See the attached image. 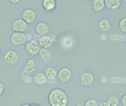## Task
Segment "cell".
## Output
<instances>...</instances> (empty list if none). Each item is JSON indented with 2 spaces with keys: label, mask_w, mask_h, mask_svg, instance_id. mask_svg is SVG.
Instances as JSON below:
<instances>
[{
  "label": "cell",
  "mask_w": 126,
  "mask_h": 106,
  "mask_svg": "<svg viewBox=\"0 0 126 106\" xmlns=\"http://www.w3.org/2000/svg\"><path fill=\"white\" fill-rule=\"evenodd\" d=\"M81 83L84 86H90L92 85L94 81L93 75L91 73L85 72L81 76Z\"/></svg>",
  "instance_id": "cell-9"
},
{
  "label": "cell",
  "mask_w": 126,
  "mask_h": 106,
  "mask_svg": "<svg viewBox=\"0 0 126 106\" xmlns=\"http://www.w3.org/2000/svg\"><path fill=\"white\" fill-rule=\"evenodd\" d=\"M34 79L36 83L43 85L47 82V77L46 75L43 73H38L34 76Z\"/></svg>",
  "instance_id": "cell-16"
},
{
  "label": "cell",
  "mask_w": 126,
  "mask_h": 106,
  "mask_svg": "<svg viewBox=\"0 0 126 106\" xmlns=\"http://www.w3.org/2000/svg\"><path fill=\"white\" fill-rule=\"evenodd\" d=\"M49 102L51 106H67L68 97L63 90L59 88L54 89L49 94Z\"/></svg>",
  "instance_id": "cell-1"
},
{
  "label": "cell",
  "mask_w": 126,
  "mask_h": 106,
  "mask_svg": "<svg viewBox=\"0 0 126 106\" xmlns=\"http://www.w3.org/2000/svg\"><path fill=\"white\" fill-rule=\"evenodd\" d=\"M35 66L34 61L32 59H30L27 61L21 72V78L23 81L24 82L26 81L28 77L34 70Z\"/></svg>",
  "instance_id": "cell-2"
},
{
  "label": "cell",
  "mask_w": 126,
  "mask_h": 106,
  "mask_svg": "<svg viewBox=\"0 0 126 106\" xmlns=\"http://www.w3.org/2000/svg\"><path fill=\"white\" fill-rule=\"evenodd\" d=\"M36 17L35 13L31 9H27L24 11L22 17L24 20L28 23H31L34 21Z\"/></svg>",
  "instance_id": "cell-8"
},
{
  "label": "cell",
  "mask_w": 126,
  "mask_h": 106,
  "mask_svg": "<svg viewBox=\"0 0 126 106\" xmlns=\"http://www.w3.org/2000/svg\"><path fill=\"white\" fill-rule=\"evenodd\" d=\"M120 29L123 32H126V18H123L120 21L119 23Z\"/></svg>",
  "instance_id": "cell-20"
},
{
  "label": "cell",
  "mask_w": 126,
  "mask_h": 106,
  "mask_svg": "<svg viewBox=\"0 0 126 106\" xmlns=\"http://www.w3.org/2000/svg\"><path fill=\"white\" fill-rule=\"evenodd\" d=\"M121 103L123 106H126V94L122 97Z\"/></svg>",
  "instance_id": "cell-22"
},
{
  "label": "cell",
  "mask_w": 126,
  "mask_h": 106,
  "mask_svg": "<svg viewBox=\"0 0 126 106\" xmlns=\"http://www.w3.org/2000/svg\"></svg>",
  "instance_id": "cell-28"
},
{
  "label": "cell",
  "mask_w": 126,
  "mask_h": 106,
  "mask_svg": "<svg viewBox=\"0 0 126 106\" xmlns=\"http://www.w3.org/2000/svg\"><path fill=\"white\" fill-rule=\"evenodd\" d=\"M4 86L3 84L0 82V95L3 93L4 89Z\"/></svg>",
  "instance_id": "cell-23"
},
{
  "label": "cell",
  "mask_w": 126,
  "mask_h": 106,
  "mask_svg": "<svg viewBox=\"0 0 126 106\" xmlns=\"http://www.w3.org/2000/svg\"><path fill=\"white\" fill-rule=\"evenodd\" d=\"M36 30L39 34L45 35L48 32L49 27L46 24L40 23L36 26Z\"/></svg>",
  "instance_id": "cell-14"
},
{
  "label": "cell",
  "mask_w": 126,
  "mask_h": 106,
  "mask_svg": "<svg viewBox=\"0 0 126 106\" xmlns=\"http://www.w3.org/2000/svg\"><path fill=\"white\" fill-rule=\"evenodd\" d=\"M4 59L7 63L14 64L17 61L18 56L15 52L12 50H10L5 53L4 56Z\"/></svg>",
  "instance_id": "cell-5"
},
{
  "label": "cell",
  "mask_w": 126,
  "mask_h": 106,
  "mask_svg": "<svg viewBox=\"0 0 126 106\" xmlns=\"http://www.w3.org/2000/svg\"><path fill=\"white\" fill-rule=\"evenodd\" d=\"M124 2H125V3H126V0H124Z\"/></svg>",
  "instance_id": "cell-27"
},
{
  "label": "cell",
  "mask_w": 126,
  "mask_h": 106,
  "mask_svg": "<svg viewBox=\"0 0 126 106\" xmlns=\"http://www.w3.org/2000/svg\"><path fill=\"white\" fill-rule=\"evenodd\" d=\"M13 28L17 32H23L27 29L28 25L23 20L18 19L13 23Z\"/></svg>",
  "instance_id": "cell-6"
},
{
  "label": "cell",
  "mask_w": 126,
  "mask_h": 106,
  "mask_svg": "<svg viewBox=\"0 0 126 106\" xmlns=\"http://www.w3.org/2000/svg\"><path fill=\"white\" fill-rule=\"evenodd\" d=\"M104 3L107 7L113 10L119 8L121 4L120 0H104Z\"/></svg>",
  "instance_id": "cell-12"
},
{
  "label": "cell",
  "mask_w": 126,
  "mask_h": 106,
  "mask_svg": "<svg viewBox=\"0 0 126 106\" xmlns=\"http://www.w3.org/2000/svg\"><path fill=\"white\" fill-rule=\"evenodd\" d=\"M26 35L22 32H15L11 38V42L15 45H22L26 42Z\"/></svg>",
  "instance_id": "cell-4"
},
{
  "label": "cell",
  "mask_w": 126,
  "mask_h": 106,
  "mask_svg": "<svg viewBox=\"0 0 126 106\" xmlns=\"http://www.w3.org/2000/svg\"><path fill=\"white\" fill-rule=\"evenodd\" d=\"M119 98L115 96H111L106 101L101 103L99 106H118Z\"/></svg>",
  "instance_id": "cell-11"
},
{
  "label": "cell",
  "mask_w": 126,
  "mask_h": 106,
  "mask_svg": "<svg viewBox=\"0 0 126 106\" xmlns=\"http://www.w3.org/2000/svg\"><path fill=\"white\" fill-rule=\"evenodd\" d=\"M98 26L101 30L105 32L109 31L111 28L110 23L109 21L105 19L101 20L98 24Z\"/></svg>",
  "instance_id": "cell-17"
},
{
  "label": "cell",
  "mask_w": 126,
  "mask_h": 106,
  "mask_svg": "<svg viewBox=\"0 0 126 106\" xmlns=\"http://www.w3.org/2000/svg\"><path fill=\"white\" fill-rule=\"evenodd\" d=\"M30 106V105H29V104H23V105H22V106Z\"/></svg>",
  "instance_id": "cell-25"
},
{
  "label": "cell",
  "mask_w": 126,
  "mask_h": 106,
  "mask_svg": "<svg viewBox=\"0 0 126 106\" xmlns=\"http://www.w3.org/2000/svg\"><path fill=\"white\" fill-rule=\"evenodd\" d=\"M76 106H84L83 105H81V104H78Z\"/></svg>",
  "instance_id": "cell-26"
},
{
  "label": "cell",
  "mask_w": 126,
  "mask_h": 106,
  "mask_svg": "<svg viewBox=\"0 0 126 106\" xmlns=\"http://www.w3.org/2000/svg\"><path fill=\"white\" fill-rule=\"evenodd\" d=\"M72 77L71 71L68 68L63 67L59 71L58 77L59 79L63 82L69 81Z\"/></svg>",
  "instance_id": "cell-7"
},
{
  "label": "cell",
  "mask_w": 126,
  "mask_h": 106,
  "mask_svg": "<svg viewBox=\"0 0 126 106\" xmlns=\"http://www.w3.org/2000/svg\"><path fill=\"white\" fill-rule=\"evenodd\" d=\"M53 39L49 36H43L40 38L39 40V45L43 48L47 49L51 46L53 44Z\"/></svg>",
  "instance_id": "cell-10"
},
{
  "label": "cell",
  "mask_w": 126,
  "mask_h": 106,
  "mask_svg": "<svg viewBox=\"0 0 126 106\" xmlns=\"http://www.w3.org/2000/svg\"><path fill=\"white\" fill-rule=\"evenodd\" d=\"M94 9L97 12L101 11L103 9L105 6L104 0H95L93 2Z\"/></svg>",
  "instance_id": "cell-19"
},
{
  "label": "cell",
  "mask_w": 126,
  "mask_h": 106,
  "mask_svg": "<svg viewBox=\"0 0 126 106\" xmlns=\"http://www.w3.org/2000/svg\"><path fill=\"white\" fill-rule=\"evenodd\" d=\"M10 1L13 3H16L17 2H18L19 0H10Z\"/></svg>",
  "instance_id": "cell-24"
},
{
  "label": "cell",
  "mask_w": 126,
  "mask_h": 106,
  "mask_svg": "<svg viewBox=\"0 0 126 106\" xmlns=\"http://www.w3.org/2000/svg\"><path fill=\"white\" fill-rule=\"evenodd\" d=\"M85 106H98V104L94 99H90L86 102Z\"/></svg>",
  "instance_id": "cell-21"
},
{
  "label": "cell",
  "mask_w": 126,
  "mask_h": 106,
  "mask_svg": "<svg viewBox=\"0 0 126 106\" xmlns=\"http://www.w3.org/2000/svg\"><path fill=\"white\" fill-rule=\"evenodd\" d=\"M39 53L42 59L45 62H49L51 61V54L47 49L43 48L40 49Z\"/></svg>",
  "instance_id": "cell-13"
},
{
  "label": "cell",
  "mask_w": 126,
  "mask_h": 106,
  "mask_svg": "<svg viewBox=\"0 0 126 106\" xmlns=\"http://www.w3.org/2000/svg\"><path fill=\"white\" fill-rule=\"evenodd\" d=\"M43 5L46 10L50 11L56 7V1L55 0H44L43 1Z\"/></svg>",
  "instance_id": "cell-15"
},
{
  "label": "cell",
  "mask_w": 126,
  "mask_h": 106,
  "mask_svg": "<svg viewBox=\"0 0 126 106\" xmlns=\"http://www.w3.org/2000/svg\"><path fill=\"white\" fill-rule=\"evenodd\" d=\"M26 48L27 52L32 56L37 55L40 49L39 43L35 40H32L28 43Z\"/></svg>",
  "instance_id": "cell-3"
},
{
  "label": "cell",
  "mask_w": 126,
  "mask_h": 106,
  "mask_svg": "<svg viewBox=\"0 0 126 106\" xmlns=\"http://www.w3.org/2000/svg\"><path fill=\"white\" fill-rule=\"evenodd\" d=\"M45 72L47 77L51 80H54L57 77V72L53 68L48 67L47 68Z\"/></svg>",
  "instance_id": "cell-18"
}]
</instances>
